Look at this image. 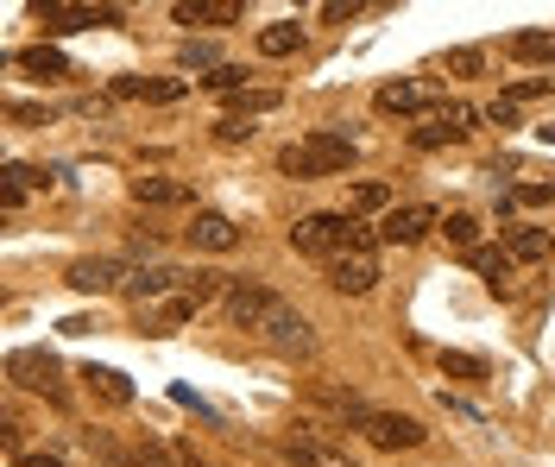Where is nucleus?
Here are the masks:
<instances>
[{
  "instance_id": "f257e3e1",
  "label": "nucleus",
  "mask_w": 555,
  "mask_h": 467,
  "mask_svg": "<svg viewBox=\"0 0 555 467\" xmlns=\"http://www.w3.org/2000/svg\"><path fill=\"white\" fill-rule=\"evenodd\" d=\"M379 241V228H360L353 216H304L291 228V247L297 252H315V259H341V252H366Z\"/></svg>"
},
{
  "instance_id": "f03ea898",
  "label": "nucleus",
  "mask_w": 555,
  "mask_h": 467,
  "mask_svg": "<svg viewBox=\"0 0 555 467\" xmlns=\"http://www.w3.org/2000/svg\"><path fill=\"white\" fill-rule=\"evenodd\" d=\"M291 178H335L353 165V140L347 133H310V140L284 145V158H278Z\"/></svg>"
},
{
  "instance_id": "7ed1b4c3",
  "label": "nucleus",
  "mask_w": 555,
  "mask_h": 467,
  "mask_svg": "<svg viewBox=\"0 0 555 467\" xmlns=\"http://www.w3.org/2000/svg\"><path fill=\"white\" fill-rule=\"evenodd\" d=\"M474 120L480 114L467 108V102H449V108H436L423 127H411V145L416 152H436V145H461L467 133H474Z\"/></svg>"
},
{
  "instance_id": "20e7f679",
  "label": "nucleus",
  "mask_w": 555,
  "mask_h": 467,
  "mask_svg": "<svg viewBox=\"0 0 555 467\" xmlns=\"http://www.w3.org/2000/svg\"><path fill=\"white\" fill-rule=\"evenodd\" d=\"M259 335H266V341H272L278 354H315L310 316H304V310H291V303H284V297H278V303H272V316H266V323H259Z\"/></svg>"
},
{
  "instance_id": "39448f33",
  "label": "nucleus",
  "mask_w": 555,
  "mask_h": 467,
  "mask_svg": "<svg viewBox=\"0 0 555 467\" xmlns=\"http://www.w3.org/2000/svg\"><path fill=\"white\" fill-rule=\"evenodd\" d=\"M429 228H442V216H436L429 203H404V209H385L379 241H385V247H411V241H423Z\"/></svg>"
},
{
  "instance_id": "423d86ee",
  "label": "nucleus",
  "mask_w": 555,
  "mask_h": 467,
  "mask_svg": "<svg viewBox=\"0 0 555 467\" xmlns=\"http://www.w3.org/2000/svg\"><path fill=\"white\" fill-rule=\"evenodd\" d=\"M373 102H379V114H423V120L436 108H449V102L436 95V82H385Z\"/></svg>"
},
{
  "instance_id": "0eeeda50",
  "label": "nucleus",
  "mask_w": 555,
  "mask_h": 467,
  "mask_svg": "<svg viewBox=\"0 0 555 467\" xmlns=\"http://www.w3.org/2000/svg\"><path fill=\"white\" fill-rule=\"evenodd\" d=\"M328 285L347 290V297H366V290L379 285V252H341V259H328Z\"/></svg>"
},
{
  "instance_id": "6e6552de",
  "label": "nucleus",
  "mask_w": 555,
  "mask_h": 467,
  "mask_svg": "<svg viewBox=\"0 0 555 467\" xmlns=\"http://www.w3.org/2000/svg\"><path fill=\"white\" fill-rule=\"evenodd\" d=\"M360 430H366V442H373V449H416V442L429 436L416 417H398V411H373Z\"/></svg>"
},
{
  "instance_id": "1a4fd4ad",
  "label": "nucleus",
  "mask_w": 555,
  "mask_h": 467,
  "mask_svg": "<svg viewBox=\"0 0 555 467\" xmlns=\"http://www.w3.org/2000/svg\"><path fill=\"white\" fill-rule=\"evenodd\" d=\"M272 290L253 285V278H234V290H228V316H234V328H259L266 316H272Z\"/></svg>"
},
{
  "instance_id": "9d476101",
  "label": "nucleus",
  "mask_w": 555,
  "mask_h": 467,
  "mask_svg": "<svg viewBox=\"0 0 555 467\" xmlns=\"http://www.w3.org/2000/svg\"><path fill=\"white\" fill-rule=\"evenodd\" d=\"M38 20L51 33H82V26H114L120 13L114 7H57V0H38Z\"/></svg>"
},
{
  "instance_id": "9b49d317",
  "label": "nucleus",
  "mask_w": 555,
  "mask_h": 467,
  "mask_svg": "<svg viewBox=\"0 0 555 467\" xmlns=\"http://www.w3.org/2000/svg\"><path fill=\"white\" fill-rule=\"evenodd\" d=\"M127 278H133V272H127L120 259H76V265H69V290H95V297H102V290H120Z\"/></svg>"
},
{
  "instance_id": "f8f14e48",
  "label": "nucleus",
  "mask_w": 555,
  "mask_h": 467,
  "mask_svg": "<svg viewBox=\"0 0 555 467\" xmlns=\"http://www.w3.org/2000/svg\"><path fill=\"white\" fill-rule=\"evenodd\" d=\"M171 20L177 26H234L241 20V0H177Z\"/></svg>"
},
{
  "instance_id": "ddd939ff",
  "label": "nucleus",
  "mask_w": 555,
  "mask_h": 467,
  "mask_svg": "<svg viewBox=\"0 0 555 467\" xmlns=\"http://www.w3.org/2000/svg\"><path fill=\"white\" fill-rule=\"evenodd\" d=\"M114 95H127V102H177L183 95V76H120Z\"/></svg>"
},
{
  "instance_id": "4468645a",
  "label": "nucleus",
  "mask_w": 555,
  "mask_h": 467,
  "mask_svg": "<svg viewBox=\"0 0 555 467\" xmlns=\"http://www.w3.org/2000/svg\"><path fill=\"white\" fill-rule=\"evenodd\" d=\"M190 241H196V247H208V252H234V247H241V228H234L228 216H215V209H208V216H196Z\"/></svg>"
},
{
  "instance_id": "2eb2a0df",
  "label": "nucleus",
  "mask_w": 555,
  "mask_h": 467,
  "mask_svg": "<svg viewBox=\"0 0 555 467\" xmlns=\"http://www.w3.org/2000/svg\"><path fill=\"white\" fill-rule=\"evenodd\" d=\"M7 366H13V373H20V379L33 386V392H51V398H64V386H57V360H51V354H13Z\"/></svg>"
},
{
  "instance_id": "dca6fc26",
  "label": "nucleus",
  "mask_w": 555,
  "mask_h": 467,
  "mask_svg": "<svg viewBox=\"0 0 555 467\" xmlns=\"http://www.w3.org/2000/svg\"><path fill=\"white\" fill-rule=\"evenodd\" d=\"M284 455H291L297 467H353L341 449H328L322 436H291V442H284Z\"/></svg>"
},
{
  "instance_id": "f3484780",
  "label": "nucleus",
  "mask_w": 555,
  "mask_h": 467,
  "mask_svg": "<svg viewBox=\"0 0 555 467\" xmlns=\"http://www.w3.org/2000/svg\"><path fill=\"white\" fill-rule=\"evenodd\" d=\"M505 252H512V265H518V259H530V265H537V259H555V234L550 228H512V234H505Z\"/></svg>"
},
{
  "instance_id": "a211bd4d",
  "label": "nucleus",
  "mask_w": 555,
  "mask_h": 467,
  "mask_svg": "<svg viewBox=\"0 0 555 467\" xmlns=\"http://www.w3.org/2000/svg\"><path fill=\"white\" fill-rule=\"evenodd\" d=\"M133 203L177 209V203H190V183H177V178H133Z\"/></svg>"
},
{
  "instance_id": "6ab92c4d",
  "label": "nucleus",
  "mask_w": 555,
  "mask_h": 467,
  "mask_svg": "<svg viewBox=\"0 0 555 467\" xmlns=\"http://www.w3.org/2000/svg\"><path fill=\"white\" fill-rule=\"evenodd\" d=\"M467 265H474L492 290H505V278H512V252H505V247H474V252H467Z\"/></svg>"
},
{
  "instance_id": "aec40b11",
  "label": "nucleus",
  "mask_w": 555,
  "mask_h": 467,
  "mask_svg": "<svg viewBox=\"0 0 555 467\" xmlns=\"http://www.w3.org/2000/svg\"><path fill=\"white\" fill-rule=\"evenodd\" d=\"M297 44H304V26H297V20H278V26L259 33V51H266V57H291Z\"/></svg>"
},
{
  "instance_id": "412c9836",
  "label": "nucleus",
  "mask_w": 555,
  "mask_h": 467,
  "mask_svg": "<svg viewBox=\"0 0 555 467\" xmlns=\"http://www.w3.org/2000/svg\"><path fill=\"white\" fill-rule=\"evenodd\" d=\"M13 64H20V70H33V76H69L64 51H51V44H26V51H20Z\"/></svg>"
},
{
  "instance_id": "4be33fe9",
  "label": "nucleus",
  "mask_w": 555,
  "mask_h": 467,
  "mask_svg": "<svg viewBox=\"0 0 555 467\" xmlns=\"http://www.w3.org/2000/svg\"><path fill=\"white\" fill-rule=\"evenodd\" d=\"M512 57L518 64H555V33H518L512 38Z\"/></svg>"
},
{
  "instance_id": "5701e85b",
  "label": "nucleus",
  "mask_w": 555,
  "mask_h": 467,
  "mask_svg": "<svg viewBox=\"0 0 555 467\" xmlns=\"http://www.w3.org/2000/svg\"><path fill=\"white\" fill-rule=\"evenodd\" d=\"M82 379H89V386H95L107 404H133V386H127V373H114V366H89Z\"/></svg>"
},
{
  "instance_id": "b1692460",
  "label": "nucleus",
  "mask_w": 555,
  "mask_h": 467,
  "mask_svg": "<svg viewBox=\"0 0 555 467\" xmlns=\"http://www.w3.org/2000/svg\"><path fill=\"white\" fill-rule=\"evenodd\" d=\"M171 285H177V272H165V265H152V272H133V278H127L133 297H158V290H171Z\"/></svg>"
},
{
  "instance_id": "393cba45",
  "label": "nucleus",
  "mask_w": 555,
  "mask_h": 467,
  "mask_svg": "<svg viewBox=\"0 0 555 467\" xmlns=\"http://www.w3.org/2000/svg\"><path fill=\"white\" fill-rule=\"evenodd\" d=\"M177 64H183V70H221V64H215V44H203V38H190V44H183V51H177Z\"/></svg>"
},
{
  "instance_id": "a878e982",
  "label": "nucleus",
  "mask_w": 555,
  "mask_h": 467,
  "mask_svg": "<svg viewBox=\"0 0 555 467\" xmlns=\"http://www.w3.org/2000/svg\"><path fill=\"white\" fill-rule=\"evenodd\" d=\"M442 234H449L454 247H467V252L480 247V221H474V216H449V221H442Z\"/></svg>"
},
{
  "instance_id": "bb28decb",
  "label": "nucleus",
  "mask_w": 555,
  "mask_h": 467,
  "mask_svg": "<svg viewBox=\"0 0 555 467\" xmlns=\"http://www.w3.org/2000/svg\"><path fill=\"white\" fill-rule=\"evenodd\" d=\"M234 108H241L246 120H253V114H272L278 108V89H241V95H234Z\"/></svg>"
},
{
  "instance_id": "cd10ccee",
  "label": "nucleus",
  "mask_w": 555,
  "mask_h": 467,
  "mask_svg": "<svg viewBox=\"0 0 555 467\" xmlns=\"http://www.w3.org/2000/svg\"><path fill=\"white\" fill-rule=\"evenodd\" d=\"M442 373L449 379H486V360L480 354H442Z\"/></svg>"
},
{
  "instance_id": "c85d7f7f",
  "label": "nucleus",
  "mask_w": 555,
  "mask_h": 467,
  "mask_svg": "<svg viewBox=\"0 0 555 467\" xmlns=\"http://www.w3.org/2000/svg\"><path fill=\"white\" fill-rule=\"evenodd\" d=\"M385 203H391L385 183H353V196H347V209H385Z\"/></svg>"
},
{
  "instance_id": "c756f323",
  "label": "nucleus",
  "mask_w": 555,
  "mask_h": 467,
  "mask_svg": "<svg viewBox=\"0 0 555 467\" xmlns=\"http://www.w3.org/2000/svg\"><path fill=\"white\" fill-rule=\"evenodd\" d=\"M203 82H208V89H228V95H241V89H246V70H241V64H221V70L203 76Z\"/></svg>"
},
{
  "instance_id": "7c9ffc66",
  "label": "nucleus",
  "mask_w": 555,
  "mask_h": 467,
  "mask_svg": "<svg viewBox=\"0 0 555 467\" xmlns=\"http://www.w3.org/2000/svg\"><path fill=\"white\" fill-rule=\"evenodd\" d=\"M537 95H550V76H524V82L512 89V95H505V102L518 108V102H537Z\"/></svg>"
},
{
  "instance_id": "2f4dec72",
  "label": "nucleus",
  "mask_w": 555,
  "mask_h": 467,
  "mask_svg": "<svg viewBox=\"0 0 555 467\" xmlns=\"http://www.w3.org/2000/svg\"><path fill=\"white\" fill-rule=\"evenodd\" d=\"M196 310H203V303H196L190 290H183V297H171V303H165V328H171V323H190Z\"/></svg>"
},
{
  "instance_id": "473e14b6",
  "label": "nucleus",
  "mask_w": 555,
  "mask_h": 467,
  "mask_svg": "<svg viewBox=\"0 0 555 467\" xmlns=\"http://www.w3.org/2000/svg\"><path fill=\"white\" fill-rule=\"evenodd\" d=\"M480 64H486V57H480V51H474V44H461V51H454V57H449V70H454V76H474V70H480Z\"/></svg>"
},
{
  "instance_id": "72a5a7b5",
  "label": "nucleus",
  "mask_w": 555,
  "mask_h": 467,
  "mask_svg": "<svg viewBox=\"0 0 555 467\" xmlns=\"http://www.w3.org/2000/svg\"><path fill=\"white\" fill-rule=\"evenodd\" d=\"M215 133H221V140H253V120L228 114V120H215Z\"/></svg>"
},
{
  "instance_id": "f704fd0d",
  "label": "nucleus",
  "mask_w": 555,
  "mask_h": 467,
  "mask_svg": "<svg viewBox=\"0 0 555 467\" xmlns=\"http://www.w3.org/2000/svg\"><path fill=\"white\" fill-rule=\"evenodd\" d=\"M133 467H190V462H171L165 449H139V455H133Z\"/></svg>"
},
{
  "instance_id": "c9c22d12",
  "label": "nucleus",
  "mask_w": 555,
  "mask_h": 467,
  "mask_svg": "<svg viewBox=\"0 0 555 467\" xmlns=\"http://www.w3.org/2000/svg\"><path fill=\"white\" fill-rule=\"evenodd\" d=\"M486 120H492V127H518V108H512V102H492Z\"/></svg>"
},
{
  "instance_id": "e433bc0d",
  "label": "nucleus",
  "mask_w": 555,
  "mask_h": 467,
  "mask_svg": "<svg viewBox=\"0 0 555 467\" xmlns=\"http://www.w3.org/2000/svg\"><path fill=\"white\" fill-rule=\"evenodd\" d=\"M555 183H530V190H518V203H550Z\"/></svg>"
},
{
  "instance_id": "4c0bfd02",
  "label": "nucleus",
  "mask_w": 555,
  "mask_h": 467,
  "mask_svg": "<svg viewBox=\"0 0 555 467\" xmlns=\"http://www.w3.org/2000/svg\"><path fill=\"white\" fill-rule=\"evenodd\" d=\"M20 467H64L57 455H20Z\"/></svg>"
},
{
  "instance_id": "58836bf2",
  "label": "nucleus",
  "mask_w": 555,
  "mask_h": 467,
  "mask_svg": "<svg viewBox=\"0 0 555 467\" xmlns=\"http://www.w3.org/2000/svg\"><path fill=\"white\" fill-rule=\"evenodd\" d=\"M190 467H203V462H190Z\"/></svg>"
}]
</instances>
